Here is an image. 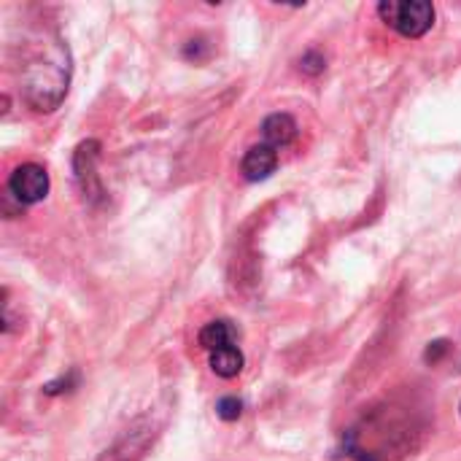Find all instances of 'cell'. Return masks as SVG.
<instances>
[{
  "instance_id": "ba28073f",
  "label": "cell",
  "mask_w": 461,
  "mask_h": 461,
  "mask_svg": "<svg viewBox=\"0 0 461 461\" xmlns=\"http://www.w3.org/2000/svg\"><path fill=\"white\" fill-rule=\"evenodd\" d=\"M243 354L238 346H227V348H219V351H211V370L219 375V378H235L240 375L243 370Z\"/></svg>"
},
{
  "instance_id": "8fae6325",
  "label": "cell",
  "mask_w": 461,
  "mask_h": 461,
  "mask_svg": "<svg viewBox=\"0 0 461 461\" xmlns=\"http://www.w3.org/2000/svg\"><path fill=\"white\" fill-rule=\"evenodd\" d=\"M443 351H446V343H443V340H438V343H432V346H429V351H427V359H432V362H435V359H438Z\"/></svg>"
},
{
  "instance_id": "7a4b0ae2",
  "label": "cell",
  "mask_w": 461,
  "mask_h": 461,
  "mask_svg": "<svg viewBox=\"0 0 461 461\" xmlns=\"http://www.w3.org/2000/svg\"><path fill=\"white\" fill-rule=\"evenodd\" d=\"M378 14L405 38H421L435 24V5L427 0H384Z\"/></svg>"
},
{
  "instance_id": "30bf717a",
  "label": "cell",
  "mask_w": 461,
  "mask_h": 461,
  "mask_svg": "<svg viewBox=\"0 0 461 461\" xmlns=\"http://www.w3.org/2000/svg\"><path fill=\"white\" fill-rule=\"evenodd\" d=\"M300 68H303L305 73H311V76H319V73L327 68V59H324V54H319V51H308V54H303Z\"/></svg>"
},
{
  "instance_id": "3957f363",
  "label": "cell",
  "mask_w": 461,
  "mask_h": 461,
  "mask_svg": "<svg viewBox=\"0 0 461 461\" xmlns=\"http://www.w3.org/2000/svg\"><path fill=\"white\" fill-rule=\"evenodd\" d=\"M8 194L19 205H35L49 194V173L38 162H24L8 176Z\"/></svg>"
},
{
  "instance_id": "277c9868",
  "label": "cell",
  "mask_w": 461,
  "mask_h": 461,
  "mask_svg": "<svg viewBox=\"0 0 461 461\" xmlns=\"http://www.w3.org/2000/svg\"><path fill=\"white\" fill-rule=\"evenodd\" d=\"M97 157H100V143H97V140H84V143L76 149V154H73L76 181H78V186H81L84 200H89V203L103 200V184H100V176H97V170H95Z\"/></svg>"
},
{
  "instance_id": "5b68a950",
  "label": "cell",
  "mask_w": 461,
  "mask_h": 461,
  "mask_svg": "<svg viewBox=\"0 0 461 461\" xmlns=\"http://www.w3.org/2000/svg\"><path fill=\"white\" fill-rule=\"evenodd\" d=\"M278 167V151L267 143H257L243 154L240 170L249 181H265L276 173Z\"/></svg>"
},
{
  "instance_id": "8992f818",
  "label": "cell",
  "mask_w": 461,
  "mask_h": 461,
  "mask_svg": "<svg viewBox=\"0 0 461 461\" xmlns=\"http://www.w3.org/2000/svg\"><path fill=\"white\" fill-rule=\"evenodd\" d=\"M262 135H265L267 146H273V149L289 146L297 138V122L289 113H270L262 122Z\"/></svg>"
},
{
  "instance_id": "6da1fadb",
  "label": "cell",
  "mask_w": 461,
  "mask_h": 461,
  "mask_svg": "<svg viewBox=\"0 0 461 461\" xmlns=\"http://www.w3.org/2000/svg\"><path fill=\"white\" fill-rule=\"evenodd\" d=\"M70 81V59H68V46L54 43L43 57L32 59L24 70V100L35 111H54Z\"/></svg>"
},
{
  "instance_id": "52a82bcc",
  "label": "cell",
  "mask_w": 461,
  "mask_h": 461,
  "mask_svg": "<svg viewBox=\"0 0 461 461\" xmlns=\"http://www.w3.org/2000/svg\"><path fill=\"white\" fill-rule=\"evenodd\" d=\"M200 346L211 354V351H219V348H227V346H235V327L224 319L219 321H208L200 335H197Z\"/></svg>"
},
{
  "instance_id": "9c48e42d",
  "label": "cell",
  "mask_w": 461,
  "mask_h": 461,
  "mask_svg": "<svg viewBox=\"0 0 461 461\" xmlns=\"http://www.w3.org/2000/svg\"><path fill=\"white\" fill-rule=\"evenodd\" d=\"M216 413L224 419V421H238L240 413H243V402L238 397H221L216 402Z\"/></svg>"
},
{
  "instance_id": "7c38bea8",
  "label": "cell",
  "mask_w": 461,
  "mask_h": 461,
  "mask_svg": "<svg viewBox=\"0 0 461 461\" xmlns=\"http://www.w3.org/2000/svg\"><path fill=\"white\" fill-rule=\"evenodd\" d=\"M459 411H461V408H459Z\"/></svg>"
}]
</instances>
